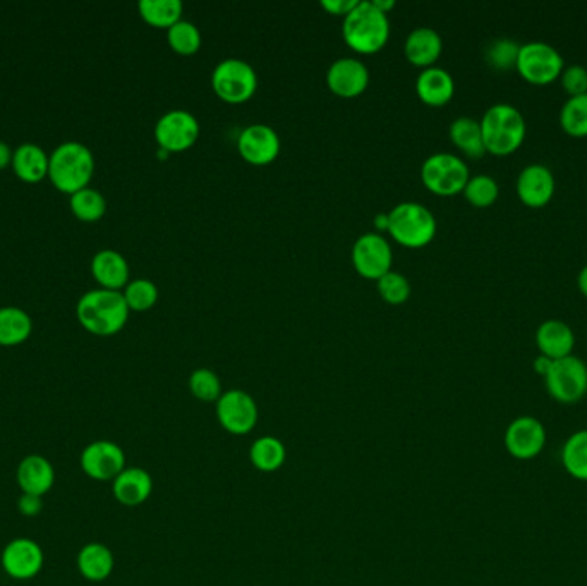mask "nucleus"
Listing matches in <instances>:
<instances>
[{"label":"nucleus","instance_id":"16","mask_svg":"<svg viewBox=\"0 0 587 586\" xmlns=\"http://www.w3.org/2000/svg\"><path fill=\"white\" fill-rule=\"evenodd\" d=\"M237 148L249 164L267 165L279 157L280 138L267 124H251L239 135Z\"/></svg>","mask_w":587,"mask_h":586},{"label":"nucleus","instance_id":"47","mask_svg":"<svg viewBox=\"0 0 587 586\" xmlns=\"http://www.w3.org/2000/svg\"><path fill=\"white\" fill-rule=\"evenodd\" d=\"M577 284H579V289H581V293L584 294L587 298V265L584 269L581 270V274H579V279H577Z\"/></svg>","mask_w":587,"mask_h":586},{"label":"nucleus","instance_id":"25","mask_svg":"<svg viewBox=\"0 0 587 586\" xmlns=\"http://www.w3.org/2000/svg\"><path fill=\"white\" fill-rule=\"evenodd\" d=\"M76 566L85 580L100 583L109 578L114 571L115 559L112 550L100 542H90L81 547L76 557Z\"/></svg>","mask_w":587,"mask_h":586},{"label":"nucleus","instance_id":"10","mask_svg":"<svg viewBox=\"0 0 587 586\" xmlns=\"http://www.w3.org/2000/svg\"><path fill=\"white\" fill-rule=\"evenodd\" d=\"M79 466L95 482H114L126 470V452L112 440H95L83 449Z\"/></svg>","mask_w":587,"mask_h":586},{"label":"nucleus","instance_id":"37","mask_svg":"<svg viewBox=\"0 0 587 586\" xmlns=\"http://www.w3.org/2000/svg\"><path fill=\"white\" fill-rule=\"evenodd\" d=\"M122 296L128 303L129 310L146 312L157 305L158 287L148 279H136L122 289Z\"/></svg>","mask_w":587,"mask_h":586},{"label":"nucleus","instance_id":"22","mask_svg":"<svg viewBox=\"0 0 587 586\" xmlns=\"http://www.w3.org/2000/svg\"><path fill=\"white\" fill-rule=\"evenodd\" d=\"M536 344L539 353L550 360H562L572 355L575 346V336L569 325L560 320H548L539 325L536 332Z\"/></svg>","mask_w":587,"mask_h":586},{"label":"nucleus","instance_id":"32","mask_svg":"<svg viewBox=\"0 0 587 586\" xmlns=\"http://www.w3.org/2000/svg\"><path fill=\"white\" fill-rule=\"evenodd\" d=\"M69 205H71L73 214L83 222H97L102 219L105 210H107L105 196L93 188H83V190L76 191L69 198Z\"/></svg>","mask_w":587,"mask_h":586},{"label":"nucleus","instance_id":"38","mask_svg":"<svg viewBox=\"0 0 587 586\" xmlns=\"http://www.w3.org/2000/svg\"><path fill=\"white\" fill-rule=\"evenodd\" d=\"M376 284H378V293L388 305H404L411 296V284L404 275L394 270L380 277Z\"/></svg>","mask_w":587,"mask_h":586},{"label":"nucleus","instance_id":"24","mask_svg":"<svg viewBox=\"0 0 587 586\" xmlns=\"http://www.w3.org/2000/svg\"><path fill=\"white\" fill-rule=\"evenodd\" d=\"M416 92L424 104L431 107H442L454 97V78L445 69L426 68L421 71L416 81Z\"/></svg>","mask_w":587,"mask_h":586},{"label":"nucleus","instance_id":"26","mask_svg":"<svg viewBox=\"0 0 587 586\" xmlns=\"http://www.w3.org/2000/svg\"><path fill=\"white\" fill-rule=\"evenodd\" d=\"M49 162V155L35 143H23L13 153L14 172L25 183H40L49 176Z\"/></svg>","mask_w":587,"mask_h":586},{"label":"nucleus","instance_id":"12","mask_svg":"<svg viewBox=\"0 0 587 586\" xmlns=\"http://www.w3.org/2000/svg\"><path fill=\"white\" fill-rule=\"evenodd\" d=\"M392 260L394 253L382 234L366 232L359 236L358 241L352 246L354 269L358 270V274L364 279L378 281L392 270Z\"/></svg>","mask_w":587,"mask_h":586},{"label":"nucleus","instance_id":"29","mask_svg":"<svg viewBox=\"0 0 587 586\" xmlns=\"http://www.w3.org/2000/svg\"><path fill=\"white\" fill-rule=\"evenodd\" d=\"M285 458H287V451H285L284 442L273 435L256 439L249 449L251 463L256 470L265 471V473L279 470L285 463Z\"/></svg>","mask_w":587,"mask_h":586},{"label":"nucleus","instance_id":"13","mask_svg":"<svg viewBox=\"0 0 587 586\" xmlns=\"http://www.w3.org/2000/svg\"><path fill=\"white\" fill-rule=\"evenodd\" d=\"M45 554L33 538L19 537L7 542L0 556L4 573L16 581H28L42 573Z\"/></svg>","mask_w":587,"mask_h":586},{"label":"nucleus","instance_id":"4","mask_svg":"<svg viewBox=\"0 0 587 586\" xmlns=\"http://www.w3.org/2000/svg\"><path fill=\"white\" fill-rule=\"evenodd\" d=\"M481 133L486 153L507 157L517 152L526 140V121L521 110L509 104H497L486 110L481 119Z\"/></svg>","mask_w":587,"mask_h":586},{"label":"nucleus","instance_id":"2","mask_svg":"<svg viewBox=\"0 0 587 586\" xmlns=\"http://www.w3.org/2000/svg\"><path fill=\"white\" fill-rule=\"evenodd\" d=\"M95 172V157L79 141H66L50 155L49 178L57 190L67 195L88 188Z\"/></svg>","mask_w":587,"mask_h":586},{"label":"nucleus","instance_id":"9","mask_svg":"<svg viewBox=\"0 0 587 586\" xmlns=\"http://www.w3.org/2000/svg\"><path fill=\"white\" fill-rule=\"evenodd\" d=\"M517 73L534 86L551 85L563 73L562 55L551 45L531 42L522 45L517 57Z\"/></svg>","mask_w":587,"mask_h":586},{"label":"nucleus","instance_id":"8","mask_svg":"<svg viewBox=\"0 0 587 586\" xmlns=\"http://www.w3.org/2000/svg\"><path fill=\"white\" fill-rule=\"evenodd\" d=\"M546 391L562 404L579 403L587 394L586 363L570 355L551 363L545 377Z\"/></svg>","mask_w":587,"mask_h":586},{"label":"nucleus","instance_id":"27","mask_svg":"<svg viewBox=\"0 0 587 586\" xmlns=\"http://www.w3.org/2000/svg\"><path fill=\"white\" fill-rule=\"evenodd\" d=\"M33 330L31 317L16 306L0 308V346L13 348L28 341Z\"/></svg>","mask_w":587,"mask_h":586},{"label":"nucleus","instance_id":"23","mask_svg":"<svg viewBox=\"0 0 587 586\" xmlns=\"http://www.w3.org/2000/svg\"><path fill=\"white\" fill-rule=\"evenodd\" d=\"M442 49V37L428 26L411 31L404 43L407 61L418 68H431L442 55Z\"/></svg>","mask_w":587,"mask_h":586},{"label":"nucleus","instance_id":"39","mask_svg":"<svg viewBox=\"0 0 587 586\" xmlns=\"http://www.w3.org/2000/svg\"><path fill=\"white\" fill-rule=\"evenodd\" d=\"M521 47L514 40H495L486 50V61L491 68L497 71H509L517 66V57H519Z\"/></svg>","mask_w":587,"mask_h":586},{"label":"nucleus","instance_id":"33","mask_svg":"<svg viewBox=\"0 0 587 586\" xmlns=\"http://www.w3.org/2000/svg\"><path fill=\"white\" fill-rule=\"evenodd\" d=\"M560 126L572 138L587 136V95L572 97L560 112Z\"/></svg>","mask_w":587,"mask_h":586},{"label":"nucleus","instance_id":"3","mask_svg":"<svg viewBox=\"0 0 587 586\" xmlns=\"http://www.w3.org/2000/svg\"><path fill=\"white\" fill-rule=\"evenodd\" d=\"M342 37L354 52L375 54L387 45L390 21L387 14L378 11L371 0H363L345 16Z\"/></svg>","mask_w":587,"mask_h":586},{"label":"nucleus","instance_id":"36","mask_svg":"<svg viewBox=\"0 0 587 586\" xmlns=\"http://www.w3.org/2000/svg\"><path fill=\"white\" fill-rule=\"evenodd\" d=\"M189 389L196 399L203 403H217L222 392V382L218 379L217 373L210 368H198L189 377Z\"/></svg>","mask_w":587,"mask_h":586},{"label":"nucleus","instance_id":"35","mask_svg":"<svg viewBox=\"0 0 587 586\" xmlns=\"http://www.w3.org/2000/svg\"><path fill=\"white\" fill-rule=\"evenodd\" d=\"M462 193L466 196L467 202L471 203L473 207L488 208L497 202L500 188H498L497 181L491 176L479 174V176L469 178Z\"/></svg>","mask_w":587,"mask_h":586},{"label":"nucleus","instance_id":"28","mask_svg":"<svg viewBox=\"0 0 587 586\" xmlns=\"http://www.w3.org/2000/svg\"><path fill=\"white\" fill-rule=\"evenodd\" d=\"M450 140L471 159H481L486 153L481 124L471 117H459L450 126Z\"/></svg>","mask_w":587,"mask_h":586},{"label":"nucleus","instance_id":"1","mask_svg":"<svg viewBox=\"0 0 587 586\" xmlns=\"http://www.w3.org/2000/svg\"><path fill=\"white\" fill-rule=\"evenodd\" d=\"M76 317L90 334L100 337L114 336L128 322L129 306L122 291L93 289L79 298Z\"/></svg>","mask_w":587,"mask_h":586},{"label":"nucleus","instance_id":"41","mask_svg":"<svg viewBox=\"0 0 587 586\" xmlns=\"http://www.w3.org/2000/svg\"><path fill=\"white\" fill-rule=\"evenodd\" d=\"M42 499L43 497H38V495L21 494L18 499L19 514L25 516V518H35V516L42 513Z\"/></svg>","mask_w":587,"mask_h":586},{"label":"nucleus","instance_id":"40","mask_svg":"<svg viewBox=\"0 0 587 586\" xmlns=\"http://www.w3.org/2000/svg\"><path fill=\"white\" fill-rule=\"evenodd\" d=\"M563 90L569 93L570 98L587 95V69L584 66H570L563 69L562 76Z\"/></svg>","mask_w":587,"mask_h":586},{"label":"nucleus","instance_id":"17","mask_svg":"<svg viewBox=\"0 0 587 586\" xmlns=\"http://www.w3.org/2000/svg\"><path fill=\"white\" fill-rule=\"evenodd\" d=\"M327 85L337 97H359L370 85V71L363 61L344 57L328 68Z\"/></svg>","mask_w":587,"mask_h":586},{"label":"nucleus","instance_id":"34","mask_svg":"<svg viewBox=\"0 0 587 586\" xmlns=\"http://www.w3.org/2000/svg\"><path fill=\"white\" fill-rule=\"evenodd\" d=\"M167 40L172 50L181 55L196 54L201 47V33L198 26L186 19H179L176 25L170 26L167 30Z\"/></svg>","mask_w":587,"mask_h":586},{"label":"nucleus","instance_id":"18","mask_svg":"<svg viewBox=\"0 0 587 586\" xmlns=\"http://www.w3.org/2000/svg\"><path fill=\"white\" fill-rule=\"evenodd\" d=\"M517 195L529 208H541L555 195V178L550 169L541 164L527 165L517 178Z\"/></svg>","mask_w":587,"mask_h":586},{"label":"nucleus","instance_id":"31","mask_svg":"<svg viewBox=\"0 0 587 586\" xmlns=\"http://www.w3.org/2000/svg\"><path fill=\"white\" fill-rule=\"evenodd\" d=\"M141 18L155 28H167L176 25L181 19L182 4L179 0H141L138 4Z\"/></svg>","mask_w":587,"mask_h":586},{"label":"nucleus","instance_id":"43","mask_svg":"<svg viewBox=\"0 0 587 586\" xmlns=\"http://www.w3.org/2000/svg\"><path fill=\"white\" fill-rule=\"evenodd\" d=\"M13 150L11 147L4 143V141H0V171H4L6 167L13 164Z\"/></svg>","mask_w":587,"mask_h":586},{"label":"nucleus","instance_id":"19","mask_svg":"<svg viewBox=\"0 0 587 586\" xmlns=\"http://www.w3.org/2000/svg\"><path fill=\"white\" fill-rule=\"evenodd\" d=\"M16 480H18L21 494L43 497L54 489V464L50 463L45 456L30 454L19 461Z\"/></svg>","mask_w":587,"mask_h":586},{"label":"nucleus","instance_id":"30","mask_svg":"<svg viewBox=\"0 0 587 586\" xmlns=\"http://www.w3.org/2000/svg\"><path fill=\"white\" fill-rule=\"evenodd\" d=\"M562 464L570 477L587 482V430H577L565 440Z\"/></svg>","mask_w":587,"mask_h":586},{"label":"nucleus","instance_id":"14","mask_svg":"<svg viewBox=\"0 0 587 586\" xmlns=\"http://www.w3.org/2000/svg\"><path fill=\"white\" fill-rule=\"evenodd\" d=\"M258 406L251 394L230 389L217 401L218 423L232 435H246L258 423Z\"/></svg>","mask_w":587,"mask_h":586},{"label":"nucleus","instance_id":"45","mask_svg":"<svg viewBox=\"0 0 587 586\" xmlns=\"http://www.w3.org/2000/svg\"><path fill=\"white\" fill-rule=\"evenodd\" d=\"M371 2L375 4V7L378 9V11H382V13L387 14V16L388 11H392L395 6L394 0H371Z\"/></svg>","mask_w":587,"mask_h":586},{"label":"nucleus","instance_id":"6","mask_svg":"<svg viewBox=\"0 0 587 586\" xmlns=\"http://www.w3.org/2000/svg\"><path fill=\"white\" fill-rule=\"evenodd\" d=\"M212 86L217 97L227 104H244L255 97L258 76L248 62L225 59L213 69Z\"/></svg>","mask_w":587,"mask_h":586},{"label":"nucleus","instance_id":"44","mask_svg":"<svg viewBox=\"0 0 587 586\" xmlns=\"http://www.w3.org/2000/svg\"><path fill=\"white\" fill-rule=\"evenodd\" d=\"M551 363H553V360H550V358H546V356L541 355L538 356L536 360H534L533 367L534 370H536V372H538L539 375L545 379L546 373H548V370H550Z\"/></svg>","mask_w":587,"mask_h":586},{"label":"nucleus","instance_id":"20","mask_svg":"<svg viewBox=\"0 0 587 586\" xmlns=\"http://www.w3.org/2000/svg\"><path fill=\"white\" fill-rule=\"evenodd\" d=\"M153 492V478L148 471L131 466L122 471L112 482L115 501L126 507L141 506L150 499Z\"/></svg>","mask_w":587,"mask_h":586},{"label":"nucleus","instance_id":"5","mask_svg":"<svg viewBox=\"0 0 587 586\" xmlns=\"http://www.w3.org/2000/svg\"><path fill=\"white\" fill-rule=\"evenodd\" d=\"M388 232L399 245L406 248H423L430 245L435 238V215L421 203H399L388 214Z\"/></svg>","mask_w":587,"mask_h":586},{"label":"nucleus","instance_id":"46","mask_svg":"<svg viewBox=\"0 0 587 586\" xmlns=\"http://www.w3.org/2000/svg\"><path fill=\"white\" fill-rule=\"evenodd\" d=\"M375 226L378 231H388V214L376 215Z\"/></svg>","mask_w":587,"mask_h":586},{"label":"nucleus","instance_id":"21","mask_svg":"<svg viewBox=\"0 0 587 586\" xmlns=\"http://www.w3.org/2000/svg\"><path fill=\"white\" fill-rule=\"evenodd\" d=\"M91 274L102 289L121 291L129 284V265L119 251H98L91 260Z\"/></svg>","mask_w":587,"mask_h":586},{"label":"nucleus","instance_id":"7","mask_svg":"<svg viewBox=\"0 0 587 586\" xmlns=\"http://www.w3.org/2000/svg\"><path fill=\"white\" fill-rule=\"evenodd\" d=\"M469 169L464 160L452 153H435L424 160L421 179L424 186L438 196L459 195L469 181Z\"/></svg>","mask_w":587,"mask_h":586},{"label":"nucleus","instance_id":"15","mask_svg":"<svg viewBox=\"0 0 587 586\" xmlns=\"http://www.w3.org/2000/svg\"><path fill=\"white\" fill-rule=\"evenodd\" d=\"M548 440L546 428L534 416H519L509 423L505 430V449L510 456L519 461H529L538 458L543 452Z\"/></svg>","mask_w":587,"mask_h":586},{"label":"nucleus","instance_id":"42","mask_svg":"<svg viewBox=\"0 0 587 586\" xmlns=\"http://www.w3.org/2000/svg\"><path fill=\"white\" fill-rule=\"evenodd\" d=\"M359 0H321L320 6L327 11L328 14L333 16H347L352 13L356 6H358Z\"/></svg>","mask_w":587,"mask_h":586},{"label":"nucleus","instance_id":"11","mask_svg":"<svg viewBox=\"0 0 587 586\" xmlns=\"http://www.w3.org/2000/svg\"><path fill=\"white\" fill-rule=\"evenodd\" d=\"M200 138V123L188 110H170L158 119L155 140L167 153L186 152Z\"/></svg>","mask_w":587,"mask_h":586}]
</instances>
